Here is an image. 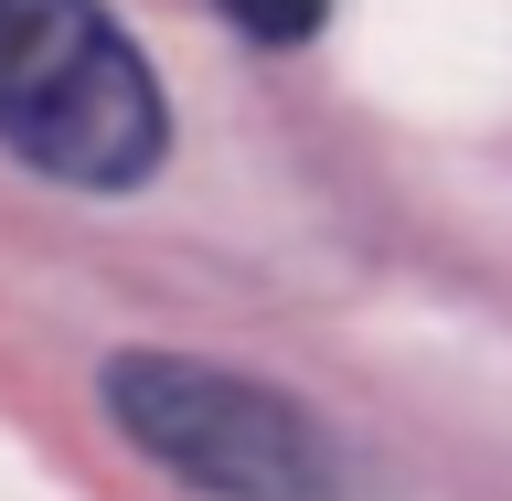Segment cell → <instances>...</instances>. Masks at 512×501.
Returning a JSON list of instances; mask_svg holds the SVG:
<instances>
[{"instance_id":"1","label":"cell","mask_w":512,"mask_h":501,"mask_svg":"<svg viewBox=\"0 0 512 501\" xmlns=\"http://www.w3.org/2000/svg\"><path fill=\"white\" fill-rule=\"evenodd\" d=\"M0 150L64 192H139L171 160V96L107 0H0Z\"/></svg>"},{"instance_id":"2","label":"cell","mask_w":512,"mask_h":501,"mask_svg":"<svg viewBox=\"0 0 512 501\" xmlns=\"http://www.w3.org/2000/svg\"><path fill=\"white\" fill-rule=\"evenodd\" d=\"M96 406L160 480L192 501H352V459L299 395L192 363V352H107Z\"/></svg>"},{"instance_id":"3","label":"cell","mask_w":512,"mask_h":501,"mask_svg":"<svg viewBox=\"0 0 512 501\" xmlns=\"http://www.w3.org/2000/svg\"><path fill=\"white\" fill-rule=\"evenodd\" d=\"M214 11L246 32V43H267V54H288V43H310V32L331 22V0H214Z\"/></svg>"}]
</instances>
